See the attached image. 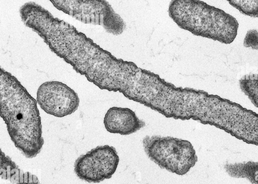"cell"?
Here are the masks:
<instances>
[{
    "instance_id": "1",
    "label": "cell",
    "mask_w": 258,
    "mask_h": 184,
    "mask_svg": "<svg viewBox=\"0 0 258 184\" xmlns=\"http://www.w3.org/2000/svg\"><path fill=\"white\" fill-rule=\"evenodd\" d=\"M110 91L119 92L175 120H192L204 125L211 94L194 88L177 87L160 76L119 58Z\"/></svg>"
},
{
    "instance_id": "2",
    "label": "cell",
    "mask_w": 258,
    "mask_h": 184,
    "mask_svg": "<svg viewBox=\"0 0 258 184\" xmlns=\"http://www.w3.org/2000/svg\"><path fill=\"white\" fill-rule=\"evenodd\" d=\"M36 100L11 73L0 71V112L11 140L26 157L39 155L44 144Z\"/></svg>"
},
{
    "instance_id": "3",
    "label": "cell",
    "mask_w": 258,
    "mask_h": 184,
    "mask_svg": "<svg viewBox=\"0 0 258 184\" xmlns=\"http://www.w3.org/2000/svg\"><path fill=\"white\" fill-rule=\"evenodd\" d=\"M168 12L180 28L197 36L229 44L238 34L236 18L201 0H171Z\"/></svg>"
},
{
    "instance_id": "4",
    "label": "cell",
    "mask_w": 258,
    "mask_h": 184,
    "mask_svg": "<svg viewBox=\"0 0 258 184\" xmlns=\"http://www.w3.org/2000/svg\"><path fill=\"white\" fill-rule=\"evenodd\" d=\"M148 158L162 169L178 175L187 174L198 162L192 143L172 136L147 135L142 141Z\"/></svg>"
},
{
    "instance_id": "5",
    "label": "cell",
    "mask_w": 258,
    "mask_h": 184,
    "mask_svg": "<svg viewBox=\"0 0 258 184\" xmlns=\"http://www.w3.org/2000/svg\"><path fill=\"white\" fill-rule=\"evenodd\" d=\"M56 9L86 24L101 26L118 36L126 26L123 19L106 0H49Z\"/></svg>"
},
{
    "instance_id": "6",
    "label": "cell",
    "mask_w": 258,
    "mask_h": 184,
    "mask_svg": "<svg viewBox=\"0 0 258 184\" xmlns=\"http://www.w3.org/2000/svg\"><path fill=\"white\" fill-rule=\"evenodd\" d=\"M119 162L116 149L109 145L98 146L76 160L74 171L80 179L99 183L110 179Z\"/></svg>"
},
{
    "instance_id": "7",
    "label": "cell",
    "mask_w": 258,
    "mask_h": 184,
    "mask_svg": "<svg viewBox=\"0 0 258 184\" xmlns=\"http://www.w3.org/2000/svg\"><path fill=\"white\" fill-rule=\"evenodd\" d=\"M36 101L45 113L60 118L73 114L80 105L75 91L58 81L43 83L37 89Z\"/></svg>"
},
{
    "instance_id": "8",
    "label": "cell",
    "mask_w": 258,
    "mask_h": 184,
    "mask_svg": "<svg viewBox=\"0 0 258 184\" xmlns=\"http://www.w3.org/2000/svg\"><path fill=\"white\" fill-rule=\"evenodd\" d=\"M103 122L107 132L120 135L133 134L146 126V122L132 110L119 107L109 109L105 115Z\"/></svg>"
},
{
    "instance_id": "9",
    "label": "cell",
    "mask_w": 258,
    "mask_h": 184,
    "mask_svg": "<svg viewBox=\"0 0 258 184\" xmlns=\"http://www.w3.org/2000/svg\"><path fill=\"white\" fill-rule=\"evenodd\" d=\"M224 168L231 177L246 179L252 184H258V162L226 163Z\"/></svg>"
},
{
    "instance_id": "10",
    "label": "cell",
    "mask_w": 258,
    "mask_h": 184,
    "mask_svg": "<svg viewBox=\"0 0 258 184\" xmlns=\"http://www.w3.org/2000/svg\"><path fill=\"white\" fill-rule=\"evenodd\" d=\"M0 172L2 179L15 184L18 183L25 173L2 150L0 155Z\"/></svg>"
},
{
    "instance_id": "11",
    "label": "cell",
    "mask_w": 258,
    "mask_h": 184,
    "mask_svg": "<svg viewBox=\"0 0 258 184\" xmlns=\"http://www.w3.org/2000/svg\"><path fill=\"white\" fill-rule=\"evenodd\" d=\"M240 88L258 109V75L246 74L239 81Z\"/></svg>"
},
{
    "instance_id": "12",
    "label": "cell",
    "mask_w": 258,
    "mask_h": 184,
    "mask_svg": "<svg viewBox=\"0 0 258 184\" xmlns=\"http://www.w3.org/2000/svg\"><path fill=\"white\" fill-rule=\"evenodd\" d=\"M230 5L246 16L258 18V0H226Z\"/></svg>"
},
{
    "instance_id": "13",
    "label": "cell",
    "mask_w": 258,
    "mask_h": 184,
    "mask_svg": "<svg viewBox=\"0 0 258 184\" xmlns=\"http://www.w3.org/2000/svg\"><path fill=\"white\" fill-rule=\"evenodd\" d=\"M244 45L246 48L258 50V32L256 30H249L244 39Z\"/></svg>"
},
{
    "instance_id": "14",
    "label": "cell",
    "mask_w": 258,
    "mask_h": 184,
    "mask_svg": "<svg viewBox=\"0 0 258 184\" xmlns=\"http://www.w3.org/2000/svg\"><path fill=\"white\" fill-rule=\"evenodd\" d=\"M18 184H41L39 181L35 182H24V183H19Z\"/></svg>"
}]
</instances>
